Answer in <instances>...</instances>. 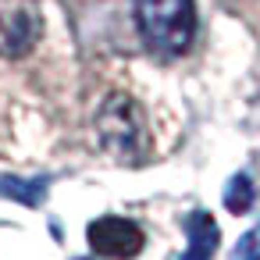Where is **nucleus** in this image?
<instances>
[{"label":"nucleus","instance_id":"obj_6","mask_svg":"<svg viewBox=\"0 0 260 260\" xmlns=\"http://www.w3.org/2000/svg\"><path fill=\"white\" fill-rule=\"evenodd\" d=\"M47 189H50V178L40 175V178H22V175H4L0 178V196H8L22 207H40L47 200Z\"/></svg>","mask_w":260,"mask_h":260},{"label":"nucleus","instance_id":"obj_5","mask_svg":"<svg viewBox=\"0 0 260 260\" xmlns=\"http://www.w3.org/2000/svg\"><path fill=\"white\" fill-rule=\"evenodd\" d=\"M185 235H189V246H185V253L178 260H210L217 253L221 232H217V221L207 210H192L185 217Z\"/></svg>","mask_w":260,"mask_h":260},{"label":"nucleus","instance_id":"obj_4","mask_svg":"<svg viewBox=\"0 0 260 260\" xmlns=\"http://www.w3.org/2000/svg\"><path fill=\"white\" fill-rule=\"evenodd\" d=\"M143 246H146V235L128 217L104 214L89 224V249L104 260H132L143 253Z\"/></svg>","mask_w":260,"mask_h":260},{"label":"nucleus","instance_id":"obj_3","mask_svg":"<svg viewBox=\"0 0 260 260\" xmlns=\"http://www.w3.org/2000/svg\"><path fill=\"white\" fill-rule=\"evenodd\" d=\"M43 32L36 0H0V57H25Z\"/></svg>","mask_w":260,"mask_h":260},{"label":"nucleus","instance_id":"obj_2","mask_svg":"<svg viewBox=\"0 0 260 260\" xmlns=\"http://www.w3.org/2000/svg\"><path fill=\"white\" fill-rule=\"evenodd\" d=\"M96 139L107 157L118 164H143L150 136H146V114L128 93H111L96 111Z\"/></svg>","mask_w":260,"mask_h":260},{"label":"nucleus","instance_id":"obj_8","mask_svg":"<svg viewBox=\"0 0 260 260\" xmlns=\"http://www.w3.org/2000/svg\"><path fill=\"white\" fill-rule=\"evenodd\" d=\"M228 260H260V221L235 242V249H232V256Z\"/></svg>","mask_w":260,"mask_h":260},{"label":"nucleus","instance_id":"obj_7","mask_svg":"<svg viewBox=\"0 0 260 260\" xmlns=\"http://www.w3.org/2000/svg\"><path fill=\"white\" fill-rule=\"evenodd\" d=\"M253 200H256V189H253V178L249 175H232L228 178V185H224V207L232 210V214H246L249 207H253Z\"/></svg>","mask_w":260,"mask_h":260},{"label":"nucleus","instance_id":"obj_1","mask_svg":"<svg viewBox=\"0 0 260 260\" xmlns=\"http://www.w3.org/2000/svg\"><path fill=\"white\" fill-rule=\"evenodd\" d=\"M136 29L157 57H178L196 40L192 0H136Z\"/></svg>","mask_w":260,"mask_h":260}]
</instances>
